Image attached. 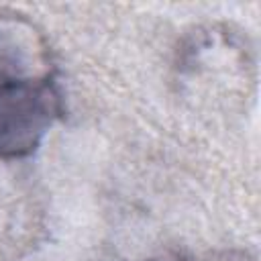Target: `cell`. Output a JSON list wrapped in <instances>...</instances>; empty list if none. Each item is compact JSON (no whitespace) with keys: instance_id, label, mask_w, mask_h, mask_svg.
<instances>
[{"instance_id":"cell-1","label":"cell","mask_w":261,"mask_h":261,"mask_svg":"<svg viewBox=\"0 0 261 261\" xmlns=\"http://www.w3.org/2000/svg\"><path fill=\"white\" fill-rule=\"evenodd\" d=\"M63 116L45 37L22 16H0V159L31 157Z\"/></svg>"}]
</instances>
